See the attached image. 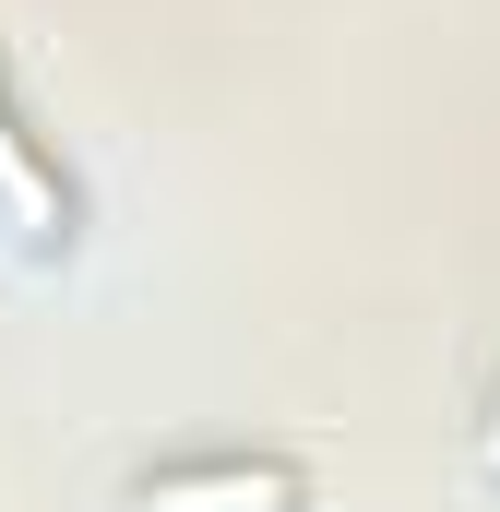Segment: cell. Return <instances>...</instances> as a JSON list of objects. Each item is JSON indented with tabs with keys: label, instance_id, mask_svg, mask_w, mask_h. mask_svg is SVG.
<instances>
[{
	"label": "cell",
	"instance_id": "2",
	"mask_svg": "<svg viewBox=\"0 0 500 512\" xmlns=\"http://www.w3.org/2000/svg\"><path fill=\"white\" fill-rule=\"evenodd\" d=\"M72 239H84V191L48 155V131L12 108V72H0V251L12 262H72Z\"/></svg>",
	"mask_w": 500,
	"mask_h": 512
},
{
	"label": "cell",
	"instance_id": "1",
	"mask_svg": "<svg viewBox=\"0 0 500 512\" xmlns=\"http://www.w3.org/2000/svg\"><path fill=\"white\" fill-rule=\"evenodd\" d=\"M120 512H322V477H310L298 453H239V441H215V453H155V465H131Z\"/></svg>",
	"mask_w": 500,
	"mask_h": 512
}]
</instances>
